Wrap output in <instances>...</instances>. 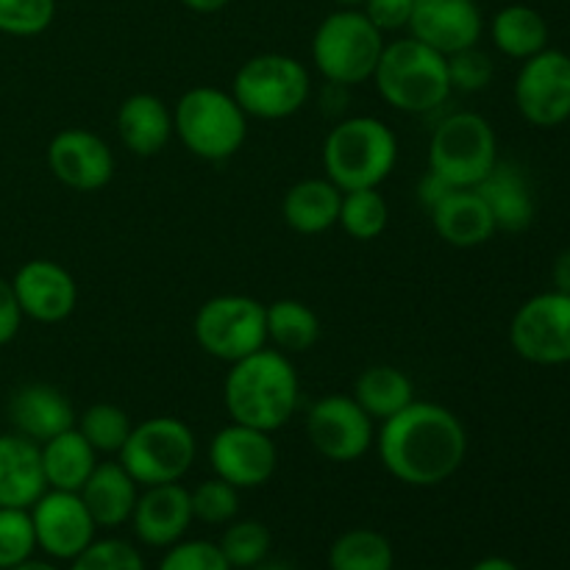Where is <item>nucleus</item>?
I'll use <instances>...</instances> for the list:
<instances>
[{"label":"nucleus","instance_id":"f257e3e1","mask_svg":"<svg viewBox=\"0 0 570 570\" xmlns=\"http://www.w3.org/2000/svg\"><path fill=\"white\" fill-rule=\"evenodd\" d=\"M376 451L384 471L410 488L449 482L468 456V432L449 406L415 399L399 415L379 423Z\"/></svg>","mask_w":570,"mask_h":570},{"label":"nucleus","instance_id":"f03ea898","mask_svg":"<svg viewBox=\"0 0 570 570\" xmlns=\"http://www.w3.org/2000/svg\"><path fill=\"white\" fill-rule=\"evenodd\" d=\"M223 404L234 423L271 434L284 429L301 404V382L293 360L265 345L256 354L232 362L223 382Z\"/></svg>","mask_w":570,"mask_h":570},{"label":"nucleus","instance_id":"7ed1b4c3","mask_svg":"<svg viewBox=\"0 0 570 570\" xmlns=\"http://www.w3.org/2000/svg\"><path fill=\"white\" fill-rule=\"evenodd\" d=\"M323 173L343 193L379 189L399 165V137L371 115L343 117L323 142Z\"/></svg>","mask_w":570,"mask_h":570},{"label":"nucleus","instance_id":"20e7f679","mask_svg":"<svg viewBox=\"0 0 570 570\" xmlns=\"http://www.w3.org/2000/svg\"><path fill=\"white\" fill-rule=\"evenodd\" d=\"M387 106L404 115H429L449 104V59L421 39L387 42L371 78Z\"/></svg>","mask_w":570,"mask_h":570},{"label":"nucleus","instance_id":"39448f33","mask_svg":"<svg viewBox=\"0 0 570 570\" xmlns=\"http://www.w3.org/2000/svg\"><path fill=\"white\" fill-rule=\"evenodd\" d=\"M173 131L198 159L226 161L243 150L248 115L226 89L193 87L173 109Z\"/></svg>","mask_w":570,"mask_h":570},{"label":"nucleus","instance_id":"423d86ee","mask_svg":"<svg viewBox=\"0 0 570 570\" xmlns=\"http://www.w3.org/2000/svg\"><path fill=\"white\" fill-rule=\"evenodd\" d=\"M426 170L456 189H473L499 165V137L479 111H451L429 137Z\"/></svg>","mask_w":570,"mask_h":570},{"label":"nucleus","instance_id":"0eeeda50","mask_svg":"<svg viewBox=\"0 0 570 570\" xmlns=\"http://www.w3.org/2000/svg\"><path fill=\"white\" fill-rule=\"evenodd\" d=\"M384 33L362 9H337L323 17L312 37V61L328 83L360 87L371 81L384 50Z\"/></svg>","mask_w":570,"mask_h":570},{"label":"nucleus","instance_id":"6e6552de","mask_svg":"<svg viewBox=\"0 0 570 570\" xmlns=\"http://www.w3.org/2000/svg\"><path fill=\"white\" fill-rule=\"evenodd\" d=\"M232 95L248 117L287 120L309 100L312 78L304 61L295 56L259 53L234 72Z\"/></svg>","mask_w":570,"mask_h":570},{"label":"nucleus","instance_id":"1a4fd4ad","mask_svg":"<svg viewBox=\"0 0 570 570\" xmlns=\"http://www.w3.org/2000/svg\"><path fill=\"white\" fill-rule=\"evenodd\" d=\"M198 440L181 417L156 415L134 423L117 462L131 473L139 488L181 482L195 465Z\"/></svg>","mask_w":570,"mask_h":570},{"label":"nucleus","instance_id":"9d476101","mask_svg":"<svg viewBox=\"0 0 570 570\" xmlns=\"http://www.w3.org/2000/svg\"><path fill=\"white\" fill-rule=\"evenodd\" d=\"M193 334L204 354L232 365L267 345L265 304L239 293L215 295L195 312Z\"/></svg>","mask_w":570,"mask_h":570},{"label":"nucleus","instance_id":"9b49d317","mask_svg":"<svg viewBox=\"0 0 570 570\" xmlns=\"http://www.w3.org/2000/svg\"><path fill=\"white\" fill-rule=\"evenodd\" d=\"M510 343L532 365H570V295L549 289L523 301L512 315Z\"/></svg>","mask_w":570,"mask_h":570},{"label":"nucleus","instance_id":"f8f14e48","mask_svg":"<svg viewBox=\"0 0 570 570\" xmlns=\"http://www.w3.org/2000/svg\"><path fill=\"white\" fill-rule=\"evenodd\" d=\"M306 438L328 462H356L376 443V421L356 404L354 395L332 393L306 412Z\"/></svg>","mask_w":570,"mask_h":570},{"label":"nucleus","instance_id":"ddd939ff","mask_svg":"<svg viewBox=\"0 0 570 570\" xmlns=\"http://www.w3.org/2000/svg\"><path fill=\"white\" fill-rule=\"evenodd\" d=\"M515 106L527 122L557 128L570 120V56L546 48L527 59L515 78Z\"/></svg>","mask_w":570,"mask_h":570},{"label":"nucleus","instance_id":"4468645a","mask_svg":"<svg viewBox=\"0 0 570 570\" xmlns=\"http://www.w3.org/2000/svg\"><path fill=\"white\" fill-rule=\"evenodd\" d=\"M209 468L239 493L262 488L278 468L276 440L271 432L232 421L209 440Z\"/></svg>","mask_w":570,"mask_h":570},{"label":"nucleus","instance_id":"2eb2a0df","mask_svg":"<svg viewBox=\"0 0 570 570\" xmlns=\"http://www.w3.org/2000/svg\"><path fill=\"white\" fill-rule=\"evenodd\" d=\"M37 549L56 562H72L98 534V523L89 515L78 493L45 490L31 510Z\"/></svg>","mask_w":570,"mask_h":570},{"label":"nucleus","instance_id":"dca6fc26","mask_svg":"<svg viewBox=\"0 0 570 570\" xmlns=\"http://www.w3.org/2000/svg\"><path fill=\"white\" fill-rule=\"evenodd\" d=\"M53 178L76 193H98L115 178V154L100 134L89 128H65L48 145Z\"/></svg>","mask_w":570,"mask_h":570},{"label":"nucleus","instance_id":"f3484780","mask_svg":"<svg viewBox=\"0 0 570 570\" xmlns=\"http://www.w3.org/2000/svg\"><path fill=\"white\" fill-rule=\"evenodd\" d=\"M406 31L438 53L454 56L476 48L484 33V17L476 0H415Z\"/></svg>","mask_w":570,"mask_h":570},{"label":"nucleus","instance_id":"a211bd4d","mask_svg":"<svg viewBox=\"0 0 570 570\" xmlns=\"http://www.w3.org/2000/svg\"><path fill=\"white\" fill-rule=\"evenodd\" d=\"M22 315L37 323L67 321L76 312L78 284L67 267L53 259H31L11 278Z\"/></svg>","mask_w":570,"mask_h":570},{"label":"nucleus","instance_id":"6ab92c4d","mask_svg":"<svg viewBox=\"0 0 570 570\" xmlns=\"http://www.w3.org/2000/svg\"><path fill=\"white\" fill-rule=\"evenodd\" d=\"M193 521V501L181 482L145 488L131 515L134 534L150 549H170L173 543L184 540Z\"/></svg>","mask_w":570,"mask_h":570},{"label":"nucleus","instance_id":"aec40b11","mask_svg":"<svg viewBox=\"0 0 570 570\" xmlns=\"http://www.w3.org/2000/svg\"><path fill=\"white\" fill-rule=\"evenodd\" d=\"M76 417L72 401L53 384H26L9 399V421L14 432L39 445L76 426Z\"/></svg>","mask_w":570,"mask_h":570},{"label":"nucleus","instance_id":"412c9836","mask_svg":"<svg viewBox=\"0 0 570 570\" xmlns=\"http://www.w3.org/2000/svg\"><path fill=\"white\" fill-rule=\"evenodd\" d=\"M432 226L443 243L451 248H479L495 237V220L488 204L476 189H449L438 204L429 209Z\"/></svg>","mask_w":570,"mask_h":570},{"label":"nucleus","instance_id":"4be33fe9","mask_svg":"<svg viewBox=\"0 0 570 570\" xmlns=\"http://www.w3.org/2000/svg\"><path fill=\"white\" fill-rule=\"evenodd\" d=\"M117 137H120L122 148L131 150L134 156H150L161 154L173 139V111L159 95L137 92L128 95L120 104L115 117Z\"/></svg>","mask_w":570,"mask_h":570},{"label":"nucleus","instance_id":"5701e85b","mask_svg":"<svg viewBox=\"0 0 570 570\" xmlns=\"http://www.w3.org/2000/svg\"><path fill=\"white\" fill-rule=\"evenodd\" d=\"M45 490L39 443L17 432L0 434V507L31 510Z\"/></svg>","mask_w":570,"mask_h":570},{"label":"nucleus","instance_id":"b1692460","mask_svg":"<svg viewBox=\"0 0 570 570\" xmlns=\"http://www.w3.org/2000/svg\"><path fill=\"white\" fill-rule=\"evenodd\" d=\"M473 189L484 198L499 232L521 234L534 223L532 187L521 167H515L512 161L499 159L490 176Z\"/></svg>","mask_w":570,"mask_h":570},{"label":"nucleus","instance_id":"393cba45","mask_svg":"<svg viewBox=\"0 0 570 570\" xmlns=\"http://www.w3.org/2000/svg\"><path fill=\"white\" fill-rule=\"evenodd\" d=\"M78 495L83 499L98 529H117L131 521L139 499V484L117 460L98 462Z\"/></svg>","mask_w":570,"mask_h":570},{"label":"nucleus","instance_id":"a878e982","mask_svg":"<svg viewBox=\"0 0 570 570\" xmlns=\"http://www.w3.org/2000/svg\"><path fill=\"white\" fill-rule=\"evenodd\" d=\"M340 204H343V189L337 184L328 181L326 176L304 178L287 189L282 200V215L295 234L317 237L337 226Z\"/></svg>","mask_w":570,"mask_h":570},{"label":"nucleus","instance_id":"bb28decb","mask_svg":"<svg viewBox=\"0 0 570 570\" xmlns=\"http://www.w3.org/2000/svg\"><path fill=\"white\" fill-rule=\"evenodd\" d=\"M39 456H42L48 490H67V493H81L98 465V451L87 443V438L76 426L45 440L39 445Z\"/></svg>","mask_w":570,"mask_h":570},{"label":"nucleus","instance_id":"cd10ccee","mask_svg":"<svg viewBox=\"0 0 570 570\" xmlns=\"http://www.w3.org/2000/svg\"><path fill=\"white\" fill-rule=\"evenodd\" d=\"M490 39L499 53L527 61L549 48V22L532 6L512 3L495 11V17L490 20Z\"/></svg>","mask_w":570,"mask_h":570},{"label":"nucleus","instance_id":"c85d7f7f","mask_svg":"<svg viewBox=\"0 0 570 570\" xmlns=\"http://www.w3.org/2000/svg\"><path fill=\"white\" fill-rule=\"evenodd\" d=\"M267 345L282 354H306L321 340V317L309 304L298 298H278L265 304Z\"/></svg>","mask_w":570,"mask_h":570},{"label":"nucleus","instance_id":"c756f323","mask_svg":"<svg viewBox=\"0 0 570 570\" xmlns=\"http://www.w3.org/2000/svg\"><path fill=\"white\" fill-rule=\"evenodd\" d=\"M354 399L376 423L399 415L417 399L415 384L401 367L371 365L360 373L354 384Z\"/></svg>","mask_w":570,"mask_h":570},{"label":"nucleus","instance_id":"7c9ffc66","mask_svg":"<svg viewBox=\"0 0 570 570\" xmlns=\"http://www.w3.org/2000/svg\"><path fill=\"white\" fill-rule=\"evenodd\" d=\"M332 570H393L395 549L387 534L376 529H348L328 549Z\"/></svg>","mask_w":570,"mask_h":570},{"label":"nucleus","instance_id":"2f4dec72","mask_svg":"<svg viewBox=\"0 0 570 570\" xmlns=\"http://www.w3.org/2000/svg\"><path fill=\"white\" fill-rule=\"evenodd\" d=\"M387 223L390 206L379 189H351V193H343L337 226L351 239H360V243L379 239L387 232Z\"/></svg>","mask_w":570,"mask_h":570},{"label":"nucleus","instance_id":"473e14b6","mask_svg":"<svg viewBox=\"0 0 570 570\" xmlns=\"http://www.w3.org/2000/svg\"><path fill=\"white\" fill-rule=\"evenodd\" d=\"M76 429L87 438L98 454H120L126 445L128 434H131L134 421L122 406L109 404V401H98V404L87 406L83 415L76 417Z\"/></svg>","mask_w":570,"mask_h":570},{"label":"nucleus","instance_id":"72a5a7b5","mask_svg":"<svg viewBox=\"0 0 570 570\" xmlns=\"http://www.w3.org/2000/svg\"><path fill=\"white\" fill-rule=\"evenodd\" d=\"M217 546H220L228 566L239 570H254L259 562H265L271 557L273 538L265 523L234 518L232 523H226V532L217 540Z\"/></svg>","mask_w":570,"mask_h":570},{"label":"nucleus","instance_id":"f704fd0d","mask_svg":"<svg viewBox=\"0 0 570 570\" xmlns=\"http://www.w3.org/2000/svg\"><path fill=\"white\" fill-rule=\"evenodd\" d=\"M195 521L209 527H226L239 515V490L223 479H204L195 490H189Z\"/></svg>","mask_w":570,"mask_h":570},{"label":"nucleus","instance_id":"c9c22d12","mask_svg":"<svg viewBox=\"0 0 570 570\" xmlns=\"http://www.w3.org/2000/svg\"><path fill=\"white\" fill-rule=\"evenodd\" d=\"M37 551L31 512L0 507V570H11L31 560Z\"/></svg>","mask_w":570,"mask_h":570},{"label":"nucleus","instance_id":"e433bc0d","mask_svg":"<svg viewBox=\"0 0 570 570\" xmlns=\"http://www.w3.org/2000/svg\"><path fill=\"white\" fill-rule=\"evenodd\" d=\"M56 17V0H0V33L39 37Z\"/></svg>","mask_w":570,"mask_h":570},{"label":"nucleus","instance_id":"4c0bfd02","mask_svg":"<svg viewBox=\"0 0 570 570\" xmlns=\"http://www.w3.org/2000/svg\"><path fill=\"white\" fill-rule=\"evenodd\" d=\"M70 570H145V560L128 540L95 538L76 560Z\"/></svg>","mask_w":570,"mask_h":570},{"label":"nucleus","instance_id":"58836bf2","mask_svg":"<svg viewBox=\"0 0 570 570\" xmlns=\"http://www.w3.org/2000/svg\"><path fill=\"white\" fill-rule=\"evenodd\" d=\"M156 570H234L212 540H178L165 549Z\"/></svg>","mask_w":570,"mask_h":570},{"label":"nucleus","instance_id":"ea45409f","mask_svg":"<svg viewBox=\"0 0 570 570\" xmlns=\"http://www.w3.org/2000/svg\"><path fill=\"white\" fill-rule=\"evenodd\" d=\"M445 59H449V81L454 92H482L493 81V61L484 50H479V45L454 56H445Z\"/></svg>","mask_w":570,"mask_h":570},{"label":"nucleus","instance_id":"a19ab883","mask_svg":"<svg viewBox=\"0 0 570 570\" xmlns=\"http://www.w3.org/2000/svg\"><path fill=\"white\" fill-rule=\"evenodd\" d=\"M412 9H415V0H365V3H362V11L367 14V20H371L382 33L410 28Z\"/></svg>","mask_w":570,"mask_h":570},{"label":"nucleus","instance_id":"79ce46f5","mask_svg":"<svg viewBox=\"0 0 570 570\" xmlns=\"http://www.w3.org/2000/svg\"><path fill=\"white\" fill-rule=\"evenodd\" d=\"M22 317L26 315H22L20 304H17L14 287H11V282H6L0 276V348L17 337V332L22 326Z\"/></svg>","mask_w":570,"mask_h":570},{"label":"nucleus","instance_id":"37998d69","mask_svg":"<svg viewBox=\"0 0 570 570\" xmlns=\"http://www.w3.org/2000/svg\"><path fill=\"white\" fill-rule=\"evenodd\" d=\"M449 189H454V187H451V184H445L440 176H434V173L426 170V176H423L421 184H417V198H421V204L426 206V212H429L440 198H443L445 193H449Z\"/></svg>","mask_w":570,"mask_h":570},{"label":"nucleus","instance_id":"c03bdc74","mask_svg":"<svg viewBox=\"0 0 570 570\" xmlns=\"http://www.w3.org/2000/svg\"><path fill=\"white\" fill-rule=\"evenodd\" d=\"M551 284H554V289H560V293L570 295V248L562 250L554 259V265H551Z\"/></svg>","mask_w":570,"mask_h":570},{"label":"nucleus","instance_id":"a18cd8bd","mask_svg":"<svg viewBox=\"0 0 570 570\" xmlns=\"http://www.w3.org/2000/svg\"><path fill=\"white\" fill-rule=\"evenodd\" d=\"M232 0H181L184 9L195 11V14H217L223 11Z\"/></svg>","mask_w":570,"mask_h":570},{"label":"nucleus","instance_id":"49530a36","mask_svg":"<svg viewBox=\"0 0 570 570\" xmlns=\"http://www.w3.org/2000/svg\"><path fill=\"white\" fill-rule=\"evenodd\" d=\"M471 570H521V568H518L512 560H507V557H484V560H479L476 566H471Z\"/></svg>","mask_w":570,"mask_h":570},{"label":"nucleus","instance_id":"de8ad7c7","mask_svg":"<svg viewBox=\"0 0 570 570\" xmlns=\"http://www.w3.org/2000/svg\"><path fill=\"white\" fill-rule=\"evenodd\" d=\"M11 570H61L59 566H56V562H48V560H26L22 562V566H17V568H11Z\"/></svg>","mask_w":570,"mask_h":570},{"label":"nucleus","instance_id":"09e8293b","mask_svg":"<svg viewBox=\"0 0 570 570\" xmlns=\"http://www.w3.org/2000/svg\"><path fill=\"white\" fill-rule=\"evenodd\" d=\"M254 570H293V568H289L287 562H278V560H271V557H267V560L259 562Z\"/></svg>","mask_w":570,"mask_h":570},{"label":"nucleus","instance_id":"8fccbe9b","mask_svg":"<svg viewBox=\"0 0 570 570\" xmlns=\"http://www.w3.org/2000/svg\"><path fill=\"white\" fill-rule=\"evenodd\" d=\"M334 3H340V6H343V9H360V6L365 3V0H334Z\"/></svg>","mask_w":570,"mask_h":570},{"label":"nucleus","instance_id":"3c124183","mask_svg":"<svg viewBox=\"0 0 570 570\" xmlns=\"http://www.w3.org/2000/svg\"><path fill=\"white\" fill-rule=\"evenodd\" d=\"M0 367H3V365H0Z\"/></svg>","mask_w":570,"mask_h":570}]
</instances>
